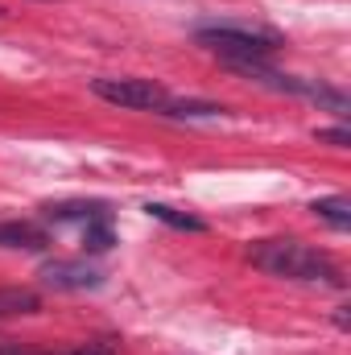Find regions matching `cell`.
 Segmentation results:
<instances>
[{
	"label": "cell",
	"instance_id": "cell-12",
	"mask_svg": "<svg viewBox=\"0 0 351 355\" xmlns=\"http://www.w3.org/2000/svg\"><path fill=\"white\" fill-rule=\"evenodd\" d=\"M314 137H318L323 145H331V149H348V145H351V132L343 128V124H339V128H318Z\"/></svg>",
	"mask_w": 351,
	"mask_h": 355
},
{
	"label": "cell",
	"instance_id": "cell-6",
	"mask_svg": "<svg viewBox=\"0 0 351 355\" xmlns=\"http://www.w3.org/2000/svg\"><path fill=\"white\" fill-rule=\"evenodd\" d=\"M42 219L50 223H91V219H112L103 202H83V198H71V202H46L42 207Z\"/></svg>",
	"mask_w": 351,
	"mask_h": 355
},
{
	"label": "cell",
	"instance_id": "cell-5",
	"mask_svg": "<svg viewBox=\"0 0 351 355\" xmlns=\"http://www.w3.org/2000/svg\"><path fill=\"white\" fill-rule=\"evenodd\" d=\"M50 244V232L33 219H4L0 223V248H12V252H37Z\"/></svg>",
	"mask_w": 351,
	"mask_h": 355
},
{
	"label": "cell",
	"instance_id": "cell-3",
	"mask_svg": "<svg viewBox=\"0 0 351 355\" xmlns=\"http://www.w3.org/2000/svg\"><path fill=\"white\" fill-rule=\"evenodd\" d=\"M91 91L112 103V107H132V112H162V103L170 99V91L153 79H137V75H103L91 79Z\"/></svg>",
	"mask_w": 351,
	"mask_h": 355
},
{
	"label": "cell",
	"instance_id": "cell-14",
	"mask_svg": "<svg viewBox=\"0 0 351 355\" xmlns=\"http://www.w3.org/2000/svg\"><path fill=\"white\" fill-rule=\"evenodd\" d=\"M335 327H339V331H351V306H339V310H335Z\"/></svg>",
	"mask_w": 351,
	"mask_h": 355
},
{
	"label": "cell",
	"instance_id": "cell-2",
	"mask_svg": "<svg viewBox=\"0 0 351 355\" xmlns=\"http://www.w3.org/2000/svg\"><path fill=\"white\" fill-rule=\"evenodd\" d=\"M194 42L211 54H219L223 62H240V58H273L281 50V37L273 29H257V25H198L194 29Z\"/></svg>",
	"mask_w": 351,
	"mask_h": 355
},
{
	"label": "cell",
	"instance_id": "cell-11",
	"mask_svg": "<svg viewBox=\"0 0 351 355\" xmlns=\"http://www.w3.org/2000/svg\"><path fill=\"white\" fill-rule=\"evenodd\" d=\"M112 244H116L112 219H91V223H83V248L87 252H108Z\"/></svg>",
	"mask_w": 351,
	"mask_h": 355
},
{
	"label": "cell",
	"instance_id": "cell-1",
	"mask_svg": "<svg viewBox=\"0 0 351 355\" xmlns=\"http://www.w3.org/2000/svg\"><path fill=\"white\" fill-rule=\"evenodd\" d=\"M248 261L281 281H306V285H343V272L331 252L302 244V240H257L248 248Z\"/></svg>",
	"mask_w": 351,
	"mask_h": 355
},
{
	"label": "cell",
	"instance_id": "cell-7",
	"mask_svg": "<svg viewBox=\"0 0 351 355\" xmlns=\"http://www.w3.org/2000/svg\"><path fill=\"white\" fill-rule=\"evenodd\" d=\"M37 310H42V297L33 289H21V285L0 289V318H21V314H37Z\"/></svg>",
	"mask_w": 351,
	"mask_h": 355
},
{
	"label": "cell",
	"instance_id": "cell-13",
	"mask_svg": "<svg viewBox=\"0 0 351 355\" xmlns=\"http://www.w3.org/2000/svg\"><path fill=\"white\" fill-rule=\"evenodd\" d=\"M67 355H116V352L103 347V343H87V347H75V352H67Z\"/></svg>",
	"mask_w": 351,
	"mask_h": 355
},
{
	"label": "cell",
	"instance_id": "cell-10",
	"mask_svg": "<svg viewBox=\"0 0 351 355\" xmlns=\"http://www.w3.org/2000/svg\"><path fill=\"white\" fill-rule=\"evenodd\" d=\"M310 211H314L323 223H331L335 232H348V227H351V198H343V194L314 198V202H310Z\"/></svg>",
	"mask_w": 351,
	"mask_h": 355
},
{
	"label": "cell",
	"instance_id": "cell-9",
	"mask_svg": "<svg viewBox=\"0 0 351 355\" xmlns=\"http://www.w3.org/2000/svg\"><path fill=\"white\" fill-rule=\"evenodd\" d=\"M145 211H149V219H157V223H166V227H174V232H207V223L198 219V215H190V211H178V207H166V202H145Z\"/></svg>",
	"mask_w": 351,
	"mask_h": 355
},
{
	"label": "cell",
	"instance_id": "cell-8",
	"mask_svg": "<svg viewBox=\"0 0 351 355\" xmlns=\"http://www.w3.org/2000/svg\"><path fill=\"white\" fill-rule=\"evenodd\" d=\"M162 116H170V120H215V116H223V107L207 103V99H166Z\"/></svg>",
	"mask_w": 351,
	"mask_h": 355
},
{
	"label": "cell",
	"instance_id": "cell-4",
	"mask_svg": "<svg viewBox=\"0 0 351 355\" xmlns=\"http://www.w3.org/2000/svg\"><path fill=\"white\" fill-rule=\"evenodd\" d=\"M37 281L54 293H83V289H99L103 272L87 261H46L37 268Z\"/></svg>",
	"mask_w": 351,
	"mask_h": 355
}]
</instances>
